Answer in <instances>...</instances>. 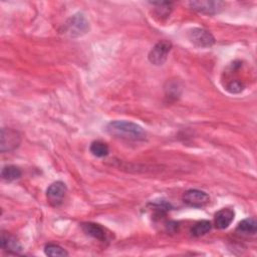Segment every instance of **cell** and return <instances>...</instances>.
Segmentation results:
<instances>
[{"label": "cell", "mask_w": 257, "mask_h": 257, "mask_svg": "<svg viewBox=\"0 0 257 257\" xmlns=\"http://www.w3.org/2000/svg\"><path fill=\"white\" fill-rule=\"evenodd\" d=\"M105 130L110 136L126 141H144L147 137L141 125L128 120H112L107 123Z\"/></svg>", "instance_id": "cell-1"}, {"label": "cell", "mask_w": 257, "mask_h": 257, "mask_svg": "<svg viewBox=\"0 0 257 257\" xmlns=\"http://www.w3.org/2000/svg\"><path fill=\"white\" fill-rule=\"evenodd\" d=\"M89 30V24L85 17L78 13L71 16L64 24V32L71 37H79Z\"/></svg>", "instance_id": "cell-2"}, {"label": "cell", "mask_w": 257, "mask_h": 257, "mask_svg": "<svg viewBox=\"0 0 257 257\" xmlns=\"http://www.w3.org/2000/svg\"><path fill=\"white\" fill-rule=\"evenodd\" d=\"M172 49V43L168 40H161L155 44V46L150 50L148 58L149 61L154 65H163L167 59L168 55Z\"/></svg>", "instance_id": "cell-3"}, {"label": "cell", "mask_w": 257, "mask_h": 257, "mask_svg": "<svg viewBox=\"0 0 257 257\" xmlns=\"http://www.w3.org/2000/svg\"><path fill=\"white\" fill-rule=\"evenodd\" d=\"M21 142L20 135L17 131L10 127H2L0 136V151L2 153L16 150Z\"/></svg>", "instance_id": "cell-4"}, {"label": "cell", "mask_w": 257, "mask_h": 257, "mask_svg": "<svg viewBox=\"0 0 257 257\" xmlns=\"http://www.w3.org/2000/svg\"><path fill=\"white\" fill-rule=\"evenodd\" d=\"M67 193L66 185L61 181L52 183L46 190V198L52 207H58L62 204Z\"/></svg>", "instance_id": "cell-5"}, {"label": "cell", "mask_w": 257, "mask_h": 257, "mask_svg": "<svg viewBox=\"0 0 257 257\" xmlns=\"http://www.w3.org/2000/svg\"><path fill=\"white\" fill-rule=\"evenodd\" d=\"M188 38L194 45L201 48L211 47L215 43L214 36L203 28H192L188 32Z\"/></svg>", "instance_id": "cell-6"}, {"label": "cell", "mask_w": 257, "mask_h": 257, "mask_svg": "<svg viewBox=\"0 0 257 257\" xmlns=\"http://www.w3.org/2000/svg\"><path fill=\"white\" fill-rule=\"evenodd\" d=\"M210 201L209 195L201 190L191 189L184 193L183 202L193 208H203Z\"/></svg>", "instance_id": "cell-7"}, {"label": "cell", "mask_w": 257, "mask_h": 257, "mask_svg": "<svg viewBox=\"0 0 257 257\" xmlns=\"http://www.w3.org/2000/svg\"><path fill=\"white\" fill-rule=\"evenodd\" d=\"M190 7L204 14H216L219 13L225 6L223 1H213V0H198V1H191L189 3Z\"/></svg>", "instance_id": "cell-8"}, {"label": "cell", "mask_w": 257, "mask_h": 257, "mask_svg": "<svg viewBox=\"0 0 257 257\" xmlns=\"http://www.w3.org/2000/svg\"><path fill=\"white\" fill-rule=\"evenodd\" d=\"M1 248L9 254H20L23 250L20 242L6 232L1 233Z\"/></svg>", "instance_id": "cell-9"}, {"label": "cell", "mask_w": 257, "mask_h": 257, "mask_svg": "<svg viewBox=\"0 0 257 257\" xmlns=\"http://www.w3.org/2000/svg\"><path fill=\"white\" fill-rule=\"evenodd\" d=\"M235 217L234 210L231 208H223L215 214L214 222L218 229H226L233 222Z\"/></svg>", "instance_id": "cell-10"}, {"label": "cell", "mask_w": 257, "mask_h": 257, "mask_svg": "<svg viewBox=\"0 0 257 257\" xmlns=\"http://www.w3.org/2000/svg\"><path fill=\"white\" fill-rule=\"evenodd\" d=\"M81 228L86 235H89L94 239H97V240L103 241V242L106 241V239H107L106 230L99 224L92 223V222L82 223Z\"/></svg>", "instance_id": "cell-11"}, {"label": "cell", "mask_w": 257, "mask_h": 257, "mask_svg": "<svg viewBox=\"0 0 257 257\" xmlns=\"http://www.w3.org/2000/svg\"><path fill=\"white\" fill-rule=\"evenodd\" d=\"M257 230V223L254 218H247L239 222L236 231L242 235H254Z\"/></svg>", "instance_id": "cell-12"}, {"label": "cell", "mask_w": 257, "mask_h": 257, "mask_svg": "<svg viewBox=\"0 0 257 257\" xmlns=\"http://www.w3.org/2000/svg\"><path fill=\"white\" fill-rule=\"evenodd\" d=\"M21 175H22L21 170L14 165L4 166L1 170L2 179L5 181H8V182L18 180L21 177Z\"/></svg>", "instance_id": "cell-13"}, {"label": "cell", "mask_w": 257, "mask_h": 257, "mask_svg": "<svg viewBox=\"0 0 257 257\" xmlns=\"http://www.w3.org/2000/svg\"><path fill=\"white\" fill-rule=\"evenodd\" d=\"M89 151L94 157L102 158V157H105L108 155L109 149L105 143L100 142V141H94L91 143V145L89 147Z\"/></svg>", "instance_id": "cell-14"}, {"label": "cell", "mask_w": 257, "mask_h": 257, "mask_svg": "<svg viewBox=\"0 0 257 257\" xmlns=\"http://www.w3.org/2000/svg\"><path fill=\"white\" fill-rule=\"evenodd\" d=\"M212 228V224L210 221H207V220H202V221H199L197 222L191 232H192V235L195 236V237H200V236H203L205 234H207Z\"/></svg>", "instance_id": "cell-15"}, {"label": "cell", "mask_w": 257, "mask_h": 257, "mask_svg": "<svg viewBox=\"0 0 257 257\" xmlns=\"http://www.w3.org/2000/svg\"><path fill=\"white\" fill-rule=\"evenodd\" d=\"M44 253L47 256H51V257H58V256L63 257L68 255L65 249H63L61 246L56 244H47L44 247Z\"/></svg>", "instance_id": "cell-16"}, {"label": "cell", "mask_w": 257, "mask_h": 257, "mask_svg": "<svg viewBox=\"0 0 257 257\" xmlns=\"http://www.w3.org/2000/svg\"><path fill=\"white\" fill-rule=\"evenodd\" d=\"M151 4L156 6V12L158 16L160 17H167L169 16L172 8V3L171 2H151Z\"/></svg>", "instance_id": "cell-17"}, {"label": "cell", "mask_w": 257, "mask_h": 257, "mask_svg": "<svg viewBox=\"0 0 257 257\" xmlns=\"http://www.w3.org/2000/svg\"><path fill=\"white\" fill-rule=\"evenodd\" d=\"M152 209L158 214V215H163L166 212H168L171 209V205L166 202V201H159V202H154L152 203Z\"/></svg>", "instance_id": "cell-18"}, {"label": "cell", "mask_w": 257, "mask_h": 257, "mask_svg": "<svg viewBox=\"0 0 257 257\" xmlns=\"http://www.w3.org/2000/svg\"><path fill=\"white\" fill-rule=\"evenodd\" d=\"M226 89L231 93H239L244 89V84L240 80H231L226 86Z\"/></svg>", "instance_id": "cell-19"}]
</instances>
